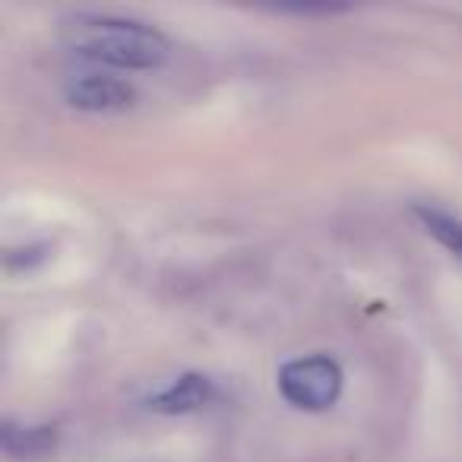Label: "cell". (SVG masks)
Here are the masks:
<instances>
[{
	"mask_svg": "<svg viewBox=\"0 0 462 462\" xmlns=\"http://www.w3.org/2000/svg\"><path fill=\"white\" fill-rule=\"evenodd\" d=\"M45 260H48V245H29L20 247V251H7L4 266H7V273H26L32 266L45 263Z\"/></svg>",
	"mask_w": 462,
	"mask_h": 462,
	"instance_id": "cell-7",
	"label": "cell"
},
{
	"mask_svg": "<svg viewBox=\"0 0 462 462\" xmlns=\"http://www.w3.org/2000/svg\"><path fill=\"white\" fill-rule=\"evenodd\" d=\"M279 396L298 411H327L339 402L346 390V374L336 358L323 352L301 355L279 367L276 374Z\"/></svg>",
	"mask_w": 462,
	"mask_h": 462,
	"instance_id": "cell-2",
	"label": "cell"
},
{
	"mask_svg": "<svg viewBox=\"0 0 462 462\" xmlns=\"http://www.w3.org/2000/svg\"><path fill=\"white\" fill-rule=\"evenodd\" d=\"M216 399V386L206 374H180L174 383H168L165 390L152 393L146 399V405L159 415H190L199 411Z\"/></svg>",
	"mask_w": 462,
	"mask_h": 462,
	"instance_id": "cell-4",
	"label": "cell"
},
{
	"mask_svg": "<svg viewBox=\"0 0 462 462\" xmlns=\"http://www.w3.org/2000/svg\"><path fill=\"white\" fill-rule=\"evenodd\" d=\"M60 42L73 54L111 70H159L171 58V42L152 23L117 14L79 10L60 20Z\"/></svg>",
	"mask_w": 462,
	"mask_h": 462,
	"instance_id": "cell-1",
	"label": "cell"
},
{
	"mask_svg": "<svg viewBox=\"0 0 462 462\" xmlns=\"http://www.w3.org/2000/svg\"><path fill=\"white\" fill-rule=\"evenodd\" d=\"M411 212H415L421 228L428 231L443 251H449L456 260H462V218L459 216H453V212L440 209V206H430V203H418Z\"/></svg>",
	"mask_w": 462,
	"mask_h": 462,
	"instance_id": "cell-6",
	"label": "cell"
},
{
	"mask_svg": "<svg viewBox=\"0 0 462 462\" xmlns=\"http://www.w3.org/2000/svg\"><path fill=\"white\" fill-rule=\"evenodd\" d=\"M64 98L70 108L86 115H121L136 105V86L105 70L77 73L64 83Z\"/></svg>",
	"mask_w": 462,
	"mask_h": 462,
	"instance_id": "cell-3",
	"label": "cell"
},
{
	"mask_svg": "<svg viewBox=\"0 0 462 462\" xmlns=\"http://www.w3.org/2000/svg\"><path fill=\"white\" fill-rule=\"evenodd\" d=\"M58 428L54 424H23L7 418L0 428V447L10 459L16 462H35L45 459L58 449Z\"/></svg>",
	"mask_w": 462,
	"mask_h": 462,
	"instance_id": "cell-5",
	"label": "cell"
}]
</instances>
